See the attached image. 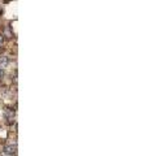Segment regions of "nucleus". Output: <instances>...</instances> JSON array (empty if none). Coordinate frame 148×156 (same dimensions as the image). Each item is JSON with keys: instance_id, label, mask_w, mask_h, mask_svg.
<instances>
[{"instance_id": "1", "label": "nucleus", "mask_w": 148, "mask_h": 156, "mask_svg": "<svg viewBox=\"0 0 148 156\" xmlns=\"http://www.w3.org/2000/svg\"><path fill=\"white\" fill-rule=\"evenodd\" d=\"M16 150H17L16 144H8L4 147V154L8 155V156H12V155L16 154Z\"/></svg>"}, {"instance_id": "2", "label": "nucleus", "mask_w": 148, "mask_h": 156, "mask_svg": "<svg viewBox=\"0 0 148 156\" xmlns=\"http://www.w3.org/2000/svg\"><path fill=\"white\" fill-rule=\"evenodd\" d=\"M8 62H9L8 57H5V56H2V57H0V70H4V69H5V68L8 66Z\"/></svg>"}, {"instance_id": "3", "label": "nucleus", "mask_w": 148, "mask_h": 156, "mask_svg": "<svg viewBox=\"0 0 148 156\" xmlns=\"http://www.w3.org/2000/svg\"><path fill=\"white\" fill-rule=\"evenodd\" d=\"M4 77V70H0V80Z\"/></svg>"}, {"instance_id": "4", "label": "nucleus", "mask_w": 148, "mask_h": 156, "mask_svg": "<svg viewBox=\"0 0 148 156\" xmlns=\"http://www.w3.org/2000/svg\"><path fill=\"white\" fill-rule=\"evenodd\" d=\"M3 43V35H0V44Z\"/></svg>"}, {"instance_id": "5", "label": "nucleus", "mask_w": 148, "mask_h": 156, "mask_svg": "<svg viewBox=\"0 0 148 156\" xmlns=\"http://www.w3.org/2000/svg\"><path fill=\"white\" fill-rule=\"evenodd\" d=\"M2 156H8V155H5V154H3V155H2Z\"/></svg>"}]
</instances>
